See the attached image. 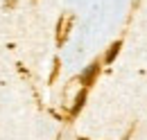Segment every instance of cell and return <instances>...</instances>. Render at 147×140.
Returning <instances> with one entry per match:
<instances>
[{"label": "cell", "mask_w": 147, "mask_h": 140, "mask_svg": "<svg viewBox=\"0 0 147 140\" xmlns=\"http://www.w3.org/2000/svg\"><path fill=\"white\" fill-rule=\"evenodd\" d=\"M97 68H100V63H97V61H95V63H91V66H88V70L82 75V84H86V86H88V84L93 81V77L97 75Z\"/></svg>", "instance_id": "cell-1"}, {"label": "cell", "mask_w": 147, "mask_h": 140, "mask_svg": "<svg viewBox=\"0 0 147 140\" xmlns=\"http://www.w3.org/2000/svg\"><path fill=\"white\" fill-rule=\"evenodd\" d=\"M118 50H120V43H113V45H111V50L109 52H107V61H113V59H115V54H118Z\"/></svg>", "instance_id": "cell-2"}, {"label": "cell", "mask_w": 147, "mask_h": 140, "mask_svg": "<svg viewBox=\"0 0 147 140\" xmlns=\"http://www.w3.org/2000/svg\"><path fill=\"white\" fill-rule=\"evenodd\" d=\"M84 100H86V90H82L79 95H77V104H75V108H73V113H77L79 108H82V104H84Z\"/></svg>", "instance_id": "cell-3"}]
</instances>
